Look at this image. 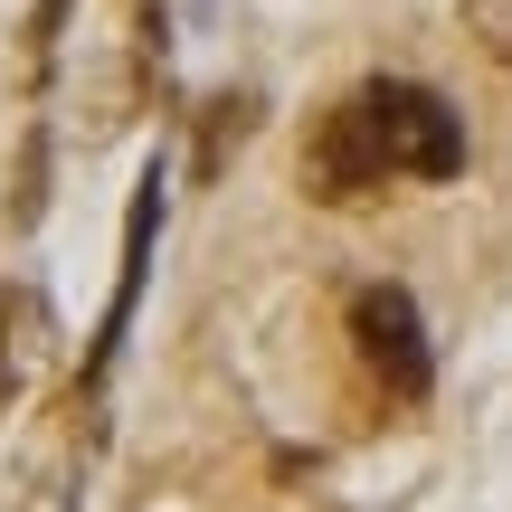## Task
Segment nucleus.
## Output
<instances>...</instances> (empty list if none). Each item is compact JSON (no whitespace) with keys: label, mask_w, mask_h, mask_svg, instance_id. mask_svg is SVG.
Masks as SVG:
<instances>
[{"label":"nucleus","mask_w":512,"mask_h":512,"mask_svg":"<svg viewBox=\"0 0 512 512\" xmlns=\"http://www.w3.org/2000/svg\"><path fill=\"white\" fill-rule=\"evenodd\" d=\"M152 238H162V171L133 190V219H124V266H114V304H105V332H95V351H86V380L114 361V342H124V313H133V294H143V256H152Z\"/></svg>","instance_id":"nucleus-4"},{"label":"nucleus","mask_w":512,"mask_h":512,"mask_svg":"<svg viewBox=\"0 0 512 512\" xmlns=\"http://www.w3.org/2000/svg\"><path fill=\"white\" fill-rule=\"evenodd\" d=\"M38 200H48V124L19 143V190H10V219L29 228V219H38Z\"/></svg>","instance_id":"nucleus-5"},{"label":"nucleus","mask_w":512,"mask_h":512,"mask_svg":"<svg viewBox=\"0 0 512 512\" xmlns=\"http://www.w3.org/2000/svg\"><path fill=\"white\" fill-rule=\"evenodd\" d=\"M351 351H361V370L399 408H418L427 389H437V351H427V323H418V304H408V285H361L351 294Z\"/></svg>","instance_id":"nucleus-2"},{"label":"nucleus","mask_w":512,"mask_h":512,"mask_svg":"<svg viewBox=\"0 0 512 512\" xmlns=\"http://www.w3.org/2000/svg\"><path fill=\"white\" fill-rule=\"evenodd\" d=\"M465 38H475L494 67H512V0H465Z\"/></svg>","instance_id":"nucleus-6"},{"label":"nucleus","mask_w":512,"mask_h":512,"mask_svg":"<svg viewBox=\"0 0 512 512\" xmlns=\"http://www.w3.org/2000/svg\"><path fill=\"white\" fill-rule=\"evenodd\" d=\"M380 181H389V162H380V143H370L361 105L342 95V105L313 124V143H304V190H313L323 209H361Z\"/></svg>","instance_id":"nucleus-3"},{"label":"nucleus","mask_w":512,"mask_h":512,"mask_svg":"<svg viewBox=\"0 0 512 512\" xmlns=\"http://www.w3.org/2000/svg\"><path fill=\"white\" fill-rule=\"evenodd\" d=\"M351 105H361L389 181H456L465 171V124H456V105H446L437 86H418V76H370V86H351Z\"/></svg>","instance_id":"nucleus-1"},{"label":"nucleus","mask_w":512,"mask_h":512,"mask_svg":"<svg viewBox=\"0 0 512 512\" xmlns=\"http://www.w3.org/2000/svg\"><path fill=\"white\" fill-rule=\"evenodd\" d=\"M57 19H67V0H38V19H29V48H38V57L57 48Z\"/></svg>","instance_id":"nucleus-7"}]
</instances>
